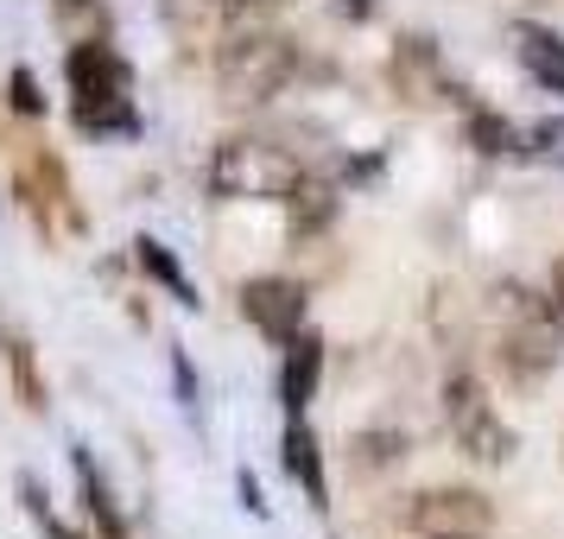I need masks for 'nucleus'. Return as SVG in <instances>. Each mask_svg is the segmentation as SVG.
I'll use <instances>...</instances> for the list:
<instances>
[{
  "label": "nucleus",
  "mask_w": 564,
  "mask_h": 539,
  "mask_svg": "<svg viewBox=\"0 0 564 539\" xmlns=\"http://www.w3.org/2000/svg\"><path fill=\"white\" fill-rule=\"evenodd\" d=\"M305 159L267 133H229L204 165V191L216 204H285L292 191H305Z\"/></svg>",
  "instance_id": "nucleus-1"
},
{
  "label": "nucleus",
  "mask_w": 564,
  "mask_h": 539,
  "mask_svg": "<svg viewBox=\"0 0 564 539\" xmlns=\"http://www.w3.org/2000/svg\"><path fill=\"white\" fill-rule=\"evenodd\" d=\"M305 71V52H299V39H285L273 26H235L223 45H216V96L229 108H260L285 96L292 83Z\"/></svg>",
  "instance_id": "nucleus-2"
},
{
  "label": "nucleus",
  "mask_w": 564,
  "mask_h": 539,
  "mask_svg": "<svg viewBox=\"0 0 564 539\" xmlns=\"http://www.w3.org/2000/svg\"><path fill=\"white\" fill-rule=\"evenodd\" d=\"M64 77H70V115H77L83 133H96V140H128V133H140L133 71L115 45H102V39L77 45V52L64 57Z\"/></svg>",
  "instance_id": "nucleus-3"
},
{
  "label": "nucleus",
  "mask_w": 564,
  "mask_h": 539,
  "mask_svg": "<svg viewBox=\"0 0 564 539\" xmlns=\"http://www.w3.org/2000/svg\"><path fill=\"white\" fill-rule=\"evenodd\" d=\"M501 311H508V324H501V362H508L520 381H545L552 368L564 362V317L552 305V292H495Z\"/></svg>",
  "instance_id": "nucleus-4"
},
{
  "label": "nucleus",
  "mask_w": 564,
  "mask_h": 539,
  "mask_svg": "<svg viewBox=\"0 0 564 539\" xmlns=\"http://www.w3.org/2000/svg\"><path fill=\"white\" fill-rule=\"evenodd\" d=\"M444 425H451V438H457V451L469 463H508L513 457V425L495 412V400H488V387L469 375V368H451L444 375Z\"/></svg>",
  "instance_id": "nucleus-5"
},
{
  "label": "nucleus",
  "mask_w": 564,
  "mask_h": 539,
  "mask_svg": "<svg viewBox=\"0 0 564 539\" xmlns=\"http://www.w3.org/2000/svg\"><path fill=\"white\" fill-rule=\"evenodd\" d=\"M400 527L412 539H482L495 527V508H488L482 488L444 483V488H419L406 508H400Z\"/></svg>",
  "instance_id": "nucleus-6"
},
{
  "label": "nucleus",
  "mask_w": 564,
  "mask_h": 539,
  "mask_svg": "<svg viewBox=\"0 0 564 539\" xmlns=\"http://www.w3.org/2000/svg\"><path fill=\"white\" fill-rule=\"evenodd\" d=\"M305 285L299 280H248L241 285V317L254 324L267 343H292V336H305L311 324H305Z\"/></svg>",
  "instance_id": "nucleus-7"
},
{
  "label": "nucleus",
  "mask_w": 564,
  "mask_h": 539,
  "mask_svg": "<svg viewBox=\"0 0 564 539\" xmlns=\"http://www.w3.org/2000/svg\"><path fill=\"white\" fill-rule=\"evenodd\" d=\"M280 463L285 476L305 488V502L317 514L330 508V476H324V444H317V432L305 425V412H285V432H280Z\"/></svg>",
  "instance_id": "nucleus-8"
},
{
  "label": "nucleus",
  "mask_w": 564,
  "mask_h": 539,
  "mask_svg": "<svg viewBox=\"0 0 564 539\" xmlns=\"http://www.w3.org/2000/svg\"><path fill=\"white\" fill-rule=\"evenodd\" d=\"M317 381H324V336L305 331L285 343V362H280V407L285 412H305L317 400Z\"/></svg>",
  "instance_id": "nucleus-9"
},
{
  "label": "nucleus",
  "mask_w": 564,
  "mask_h": 539,
  "mask_svg": "<svg viewBox=\"0 0 564 539\" xmlns=\"http://www.w3.org/2000/svg\"><path fill=\"white\" fill-rule=\"evenodd\" d=\"M513 57H520V71L539 83V89H552L564 96V39L552 26H533V20H513Z\"/></svg>",
  "instance_id": "nucleus-10"
},
{
  "label": "nucleus",
  "mask_w": 564,
  "mask_h": 539,
  "mask_svg": "<svg viewBox=\"0 0 564 539\" xmlns=\"http://www.w3.org/2000/svg\"><path fill=\"white\" fill-rule=\"evenodd\" d=\"M133 267H140V273H147L153 285H165V292H172L178 305H191V311L204 305V299H197V285H191V273L178 267V255H172L165 241H153V235H140V241H133Z\"/></svg>",
  "instance_id": "nucleus-11"
},
{
  "label": "nucleus",
  "mask_w": 564,
  "mask_h": 539,
  "mask_svg": "<svg viewBox=\"0 0 564 539\" xmlns=\"http://www.w3.org/2000/svg\"><path fill=\"white\" fill-rule=\"evenodd\" d=\"M469 147L488 159H533V133H520L513 121H501L495 108H469Z\"/></svg>",
  "instance_id": "nucleus-12"
},
{
  "label": "nucleus",
  "mask_w": 564,
  "mask_h": 539,
  "mask_svg": "<svg viewBox=\"0 0 564 539\" xmlns=\"http://www.w3.org/2000/svg\"><path fill=\"white\" fill-rule=\"evenodd\" d=\"M70 463H77V483H83V508H89V520L102 527V539H128V520H121V508H115L102 470L89 463V451H70Z\"/></svg>",
  "instance_id": "nucleus-13"
},
{
  "label": "nucleus",
  "mask_w": 564,
  "mask_h": 539,
  "mask_svg": "<svg viewBox=\"0 0 564 539\" xmlns=\"http://www.w3.org/2000/svg\"><path fill=\"white\" fill-rule=\"evenodd\" d=\"M285 204H292V235H311V229H324V223H330L336 191H324V184L305 179V191H292Z\"/></svg>",
  "instance_id": "nucleus-14"
},
{
  "label": "nucleus",
  "mask_w": 564,
  "mask_h": 539,
  "mask_svg": "<svg viewBox=\"0 0 564 539\" xmlns=\"http://www.w3.org/2000/svg\"><path fill=\"white\" fill-rule=\"evenodd\" d=\"M20 502H26L32 527H39L45 539H83L77 527H64V520H57V508L45 502V488H39V476H20Z\"/></svg>",
  "instance_id": "nucleus-15"
},
{
  "label": "nucleus",
  "mask_w": 564,
  "mask_h": 539,
  "mask_svg": "<svg viewBox=\"0 0 564 539\" xmlns=\"http://www.w3.org/2000/svg\"><path fill=\"white\" fill-rule=\"evenodd\" d=\"M7 103H13V115H26V121H39L45 115V96H39V77H32L26 64L7 77Z\"/></svg>",
  "instance_id": "nucleus-16"
},
{
  "label": "nucleus",
  "mask_w": 564,
  "mask_h": 539,
  "mask_svg": "<svg viewBox=\"0 0 564 539\" xmlns=\"http://www.w3.org/2000/svg\"><path fill=\"white\" fill-rule=\"evenodd\" d=\"M361 451H368V457H361V470L400 463V457H406V432H368V438H361Z\"/></svg>",
  "instance_id": "nucleus-17"
},
{
  "label": "nucleus",
  "mask_w": 564,
  "mask_h": 539,
  "mask_svg": "<svg viewBox=\"0 0 564 539\" xmlns=\"http://www.w3.org/2000/svg\"><path fill=\"white\" fill-rule=\"evenodd\" d=\"M533 159H552V165H564V115H545V121H533Z\"/></svg>",
  "instance_id": "nucleus-18"
},
{
  "label": "nucleus",
  "mask_w": 564,
  "mask_h": 539,
  "mask_svg": "<svg viewBox=\"0 0 564 539\" xmlns=\"http://www.w3.org/2000/svg\"><path fill=\"white\" fill-rule=\"evenodd\" d=\"M7 362H13V375H20V394H26V407H45V387L32 381V349H26V343H7Z\"/></svg>",
  "instance_id": "nucleus-19"
},
{
  "label": "nucleus",
  "mask_w": 564,
  "mask_h": 539,
  "mask_svg": "<svg viewBox=\"0 0 564 539\" xmlns=\"http://www.w3.org/2000/svg\"><path fill=\"white\" fill-rule=\"evenodd\" d=\"M204 7H216L223 20H235V26H254L260 13H273L280 0H204Z\"/></svg>",
  "instance_id": "nucleus-20"
},
{
  "label": "nucleus",
  "mask_w": 564,
  "mask_h": 539,
  "mask_svg": "<svg viewBox=\"0 0 564 539\" xmlns=\"http://www.w3.org/2000/svg\"><path fill=\"white\" fill-rule=\"evenodd\" d=\"M172 381H178L184 412H197V375H191V356H184V349H172Z\"/></svg>",
  "instance_id": "nucleus-21"
},
{
  "label": "nucleus",
  "mask_w": 564,
  "mask_h": 539,
  "mask_svg": "<svg viewBox=\"0 0 564 539\" xmlns=\"http://www.w3.org/2000/svg\"><path fill=\"white\" fill-rule=\"evenodd\" d=\"M336 13L349 20V26H361V20H375V0H330Z\"/></svg>",
  "instance_id": "nucleus-22"
},
{
  "label": "nucleus",
  "mask_w": 564,
  "mask_h": 539,
  "mask_svg": "<svg viewBox=\"0 0 564 539\" xmlns=\"http://www.w3.org/2000/svg\"><path fill=\"white\" fill-rule=\"evenodd\" d=\"M241 502H248V514H254V520H267V502H260V483L248 476V470H241Z\"/></svg>",
  "instance_id": "nucleus-23"
},
{
  "label": "nucleus",
  "mask_w": 564,
  "mask_h": 539,
  "mask_svg": "<svg viewBox=\"0 0 564 539\" xmlns=\"http://www.w3.org/2000/svg\"><path fill=\"white\" fill-rule=\"evenodd\" d=\"M545 292H552V305H558V317H564V260H552V280H545Z\"/></svg>",
  "instance_id": "nucleus-24"
},
{
  "label": "nucleus",
  "mask_w": 564,
  "mask_h": 539,
  "mask_svg": "<svg viewBox=\"0 0 564 539\" xmlns=\"http://www.w3.org/2000/svg\"><path fill=\"white\" fill-rule=\"evenodd\" d=\"M57 7H64V13H77V7H89V0H57Z\"/></svg>",
  "instance_id": "nucleus-25"
}]
</instances>
